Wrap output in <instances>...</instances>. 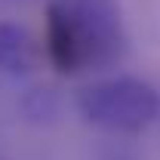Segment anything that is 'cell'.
Segmentation results:
<instances>
[{
	"label": "cell",
	"instance_id": "cell-1",
	"mask_svg": "<svg viewBox=\"0 0 160 160\" xmlns=\"http://www.w3.org/2000/svg\"><path fill=\"white\" fill-rule=\"evenodd\" d=\"M46 52L59 74H80L117 62L126 52L117 0H49Z\"/></svg>",
	"mask_w": 160,
	"mask_h": 160
},
{
	"label": "cell",
	"instance_id": "cell-2",
	"mask_svg": "<svg viewBox=\"0 0 160 160\" xmlns=\"http://www.w3.org/2000/svg\"><path fill=\"white\" fill-rule=\"evenodd\" d=\"M80 117L108 132H142L160 114V92L142 77H111L83 86Z\"/></svg>",
	"mask_w": 160,
	"mask_h": 160
},
{
	"label": "cell",
	"instance_id": "cell-3",
	"mask_svg": "<svg viewBox=\"0 0 160 160\" xmlns=\"http://www.w3.org/2000/svg\"><path fill=\"white\" fill-rule=\"evenodd\" d=\"M34 68L31 34L16 22H0V74L22 77Z\"/></svg>",
	"mask_w": 160,
	"mask_h": 160
},
{
	"label": "cell",
	"instance_id": "cell-4",
	"mask_svg": "<svg viewBox=\"0 0 160 160\" xmlns=\"http://www.w3.org/2000/svg\"><path fill=\"white\" fill-rule=\"evenodd\" d=\"M22 114L31 123H49L59 114V96L49 86H34L22 96Z\"/></svg>",
	"mask_w": 160,
	"mask_h": 160
}]
</instances>
